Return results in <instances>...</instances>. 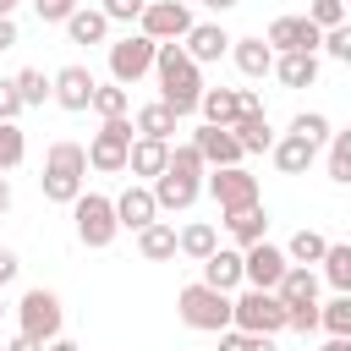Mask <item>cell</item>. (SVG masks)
I'll list each match as a JSON object with an SVG mask.
<instances>
[{
    "mask_svg": "<svg viewBox=\"0 0 351 351\" xmlns=\"http://www.w3.org/2000/svg\"><path fill=\"white\" fill-rule=\"evenodd\" d=\"M154 71H159V104L176 110V121L192 115L197 99H203V77H197V66L181 55V44H159V49H154Z\"/></svg>",
    "mask_w": 351,
    "mask_h": 351,
    "instance_id": "obj_1",
    "label": "cell"
},
{
    "mask_svg": "<svg viewBox=\"0 0 351 351\" xmlns=\"http://www.w3.org/2000/svg\"><path fill=\"white\" fill-rule=\"evenodd\" d=\"M82 181H88V154H82V143H49L44 176H38L44 197H49V203H77V197H82Z\"/></svg>",
    "mask_w": 351,
    "mask_h": 351,
    "instance_id": "obj_2",
    "label": "cell"
},
{
    "mask_svg": "<svg viewBox=\"0 0 351 351\" xmlns=\"http://www.w3.org/2000/svg\"><path fill=\"white\" fill-rule=\"evenodd\" d=\"M176 313H181V324H186V329H203V335H219V329H230V296H225V291H208L203 280L181 285V296H176Z\"/></svg>",
    "mask_w": 351,
    "mask_h": 351,
    "instance_id": "obj_3",
    "label": "cell"
},
{
    "mask_svg": "<svg viewBox=\"0 0 351 351\" xmlns=\"http://www.w3.org/2000/svg\"><path fill=\"white\" fill-rule=\"evenodd\" d=\"M230 329H241V335H280L285 329V307H280V296L274 291H241V296H230Z\"/></svg>",
    "mask_w": 351,
    "mask_h": 351,
    "instance_id": "obj_4",
    "label": "cell"
},
{
    "mask_svg": "<svg viewBox=\"0 0 351 351\" xmlns=\"http://www.w3.org/2000/svg\"><path fill=\"white\" fill-rule=\"evenodd\" d=\"M60 318H66V313H60V296H55V291H44V285L22 291V302H16V335L49 346V340L60 335Z\"/></svg>",
    "mask_w": 351,
    "mask_h": 351,
    "instance_id": "obj_5",
    "label": "cell"
},
{
    "mask_svg": "<svg viewBox=\"0 0 351 351\" xmlns=\"http://www.w3.org/2000/svg\"><path fill=\"white\" fill-rule=\"evenodd\" d=\"M71 219H77V241H82V247H93V252H99V247H110V241H115V230H121V225H115V203H110V197H99V192H82V197L71 203Z\"/></svg>",
    "mask_w": 351,
    "mask_h": 351,
    "instance_id": "obj_6",
    "label": "cell"
},
{
    "mask_svg": "<svg viewBox=\"0 0 351 351\" xmlns=\"http://www.w3.org/2000/svg\"><path fill=\"white\" fill-rule=\"evenodd\" d=\"M203 192L219 203V214H236V208H252L258 203V176L247 165H225V170H208Z\"/></svg>",
    "mask_w": 351,
    "mask_h": 351,
    "instance_id": "obj_7",
    "label": "cell"
},
{
    "mask_svg": "<svg viewBox=\"0 0 351 351\" xmlns=\"http://www.w3.org/2000/svg\"><path fill=\"white\" fill-rule=\"evenodd\" d=\"M154 38H143V33H126V38H115L110 44V77H115V88H132L137 77H148L154 71Z\"/></svg>",
    "mask_w": 351,
    "mask_h": 351,
    "instance_id": "obj_8",
    "label": "cell"
},
{
    "mask_svg": "<svg viewBox=\"0 0 351 351\" xmlns=\"http://www.w3.org/2000/svg\"><path fill=\"white\" fill-rule=\"evenodd\" d=\"M126 148H132V121L121 115V121H104L82 154H88V170H104V176H115V170H126Z\"/></svg>",
    "mask_w": 351,
    "mask_h": 351,
    "instance_id": "obj_9",
    "label": "cell"
},
{
    "mask_svg": "<svg viewBox=\"0 0 351 351\" xmlns=\"http://www.w3.org/2000/svg\"><path fill=\"white\" fill-rule=\"evenodd\" d=\"M186 27H192V11L181 0H148L137 16V33L154 44H176V38H186Z\"/></svg>",
    "mask_w": 351,
    "mask_h": 351,
    "instance_id": "obj_10",
    "label": "cell"
},
{
    "mask_svg": "<svg viewBox=\"0 0 351 351\" xmlns=\"http://www.w3.org/2000/svg\"><path fill=\"white\" fill-rule=\"evenodd\" d=\"M318 27L307 22V16H274L269 22V33H263V44L274 49V55H318Z\"/></svg>",
    "mask_w": 351,
    "mask_h": 351,
    "instance_id": "obj_11",
    "label": "cell"
},
{
    "mask_svg": "<svg viewBox=\"0 0 351 351\" xmlns=\"http://www.w3.org/2000/svg\"><path fill=\"white\" fill-rule=\"evenodd\" d=\"M285 269H291V263H285V252H280V247H269V241L241 247V285H252V291H274Z\"/></svg>",
    "mask_w": 351,
    "mask_h": 351,
    "instance_id": "obj_12",
    "label": "cell"
},
{
    "mask_svg": "<svg viewBox=\"0 0 351 351\" xmlns=\"http://www.w3.org/2000/svg\"><path fill=\"white\" fill-rule=\"evenodd\" d=\"M93 71L88 66H60L55 77H49V99L60 104V110H88L93 104Z\"/></svg>",
    "mask_w": 351,
    "mask_h": 351,
    "instance_id": "obj_13",
    "label": "cell"
},
{
    "mask_svg": "<svg viewBox=\"0 0 351 351\" xmlns=\"http://www.w3.org/2000/svg\"><path fill=\"white\" fill-rule=\"evenodd\" d=\"M192 148H197L203 170H225V165H241V159H247L225 126H197V132H192Z\"/></svg>",
    "mask_w": 351,
    "mask_h": 351,
    "instance_id": "obj_14",
    "label": "cell"
},
{
    "mask_svg": "<svg viewBox=\"0 0 351 351\" xmlns=\"http://www.w3.org/2000/svg\"><path fill=\"white\" fill-rule=\"evenodd\" d=\"M115 203V225L121 230H143V225H154L159 219V203H154V192L143 186V181H132L121 197H110Z\"/></svg>",
    "mask_w": 351,
    "mask_h": 351,
    "instance_id": "obj_15",
    "label": "cell"
},
{
    "mask_svg": "<svg viewBox=\"0 0 351 351\" xmlns=\"http://www.w3.org/2000/svg\"><path fill=\"white\" fill-rule=\"evenodd\" d=\"M230 49V33L219 27V22H192L186 27V44H181V55L192 60V66H203V60H219Z\"/></svg>",
    "mask_w": 351,
    "mask_h": 351,
    "instance_id": "obj_16",
    "label": "cell"
},
{
    "mask_svg": "<svg viewBox=\"0 0 351 351\" xmlns=\"http://www.w3.org/2000/svg\"><path fill=\"white\" fill-rule=\"evenodd\" d=\"M225 132L236 137V148H241V154H269V148H274V132H269V115H263V110L236 115Z\"/></svg>",
    "mask_w": 351,
    "mask_h": 351,
    "instance_id": "obj_17",
    "label": "cell"
},
{
    "mask_svg": "<svg viewBox=\"0 0 351 351\" xmlns=\"http://www.w3.org/2000/svg\"><path fill=\"white\" fill-rule=\"evenodd\" d=\"M148 192H154L159 208H192V203L203 197V181H186V176H176V170H159Z\"/></svg>",
    "mask_w": 351,
    "mask_h": 351,
    "instance_id": "obj_18",
    "label": "cell"
},
{
    "mask_svg": "<svg viewBox=\"0 0 351 351\" xmlns=\"http://www.w3.org/2000/svg\"><path fill=\"white\" fill-rule=\"evenodd\" d=\"M274 296H280V307H318V274L302 269V263H291V269L280 274Z\"/></svg>",
    "mask_w": 351,
    "mask_h": 351,
    "instance_id": "obj_19",
    "label": "cell"
},
{
    "mask_svg": "<svg viewBox=\"0 0 351 351\" xmlns=\"http://www.w3.org/2000/svg\"><path fill=\"white\" fill-rule=\"evenodd\" d=\"M203 285L230 296V291L241 285V252H230V247H214V252L203 258Z\"/></svg>",
    "mask_w": 351,
    "mask_h": 351,
    "instance_id": "obj_20",
    "label": "cell"
},
{
    "mask_svg": "<svg viewBox=\"0 0 351 351\" xmlns=\"http://www.w3.org/2000/svg\"><path fill=\"white\" fill-rule=\"evenodd\" d=\"M230 60L241 77H269L274 71V49L263 38H230Z\"/></svg>",
    "mask_w": 351,
    "mask_h": 351,
    "instance_id": "obj_21",
    "label": "cell"
},
{
    "mask_svg": "<svg viewBox=\"0 0 351 351\" xmlns=\"http://www.w3.org/2000/svg\"><path fill=\"white\" fill-rule=\"evenodd\" d=\"M197 115H203V126H230V121L241 115V93H236V88H203Z\"/></svg>",
    "mask_w": 351,
    "mask_h": 351,
    "instance_id": "obj_22",
    "label": "cell"
},
{
    "mask_svg": "<svg viewBox=\"0 0 351 351\" xmlns=\"http://www.w3.org/2000/svg\"><path fill=\"white\" fill-rule=\"evenodd\" d=\"M269 154H274V170H280V176H302V170L318 159V148H313L307 137H291V132H285V137H274V148H269Z\"/></svg>",
    "mask_w": 351,
    "mask_h": 351,
    "instance_id": "obj_23",
    "label": "cell"
},
{
    "mask_svg": "<svg viewBox=\"0 0 351 351\" xmlns=\"http://www.w3.org/2000/svg\"><path fill=\"white\" fill-rule=\"evenodd\" d=\"M165 159H170V143H154V137H132V148H126V170L148 176V181L165 170Z\"/></svg>",
    "mask_w": 351,
    "mask_h": 351,
    "instance_id": "obj_24",
    "label": "cell"
},
{
    "mask_svg": "<svg viewBox=\"0 0 351 351\" xmlns=\"http://www.w3.org/2000/svg\"><path fill=\"white\" fill-rule=\"evenodd\" d=\"M225 230H230L241 247H252V241H263V236H269V208H263V203L236 208V214H225Z\"/></svg>",
    "mask_w": 351,
    "mask_h": 351,
    "instance_id": "obj_25",
    "label": "cell"
},
{
    "mask_svg": "<svg viewBox=\"0 0 351 351\" xmlns=\"http://www.w3.org/2000/svg\"><path fill=\"white\" fill-rule=\"evenodd\" d=\"M60 27H66V38H71V44H104V33H110L104 11H88V5H77Z\"/></svg>",
    "mask_w": 351,
    "mask_h": 351,
    "instance_id": "obj_26",
    "label": "cell"
},
{
    "mask_svg": "<svg viewBox=\"0 0 351 351\" xmlns=\"http://www.w3.org/2000/svg\"><path fill=\"white\" fill-rule=\"evenodd\" d=\"M137 252H143L148 263H165V258H176V225H165V219L143 225V230H137Z\"/></svg>",
    "mask_w": 351,
    "mask_h": 351,
    "instance_id": "obj_27",
    "label": "cell"
},
{
    "mask_svg": "<svg viewBox=\"0 0 351 351\" xmlns=\"http://www.w3.org/2000/svg\"><path fill=\"white\" fill-rule=\"evenodd\" d=\"M214 247H219V230H214V225H203V219H192L186 230H176V252H181V258H192V263H203Z\"/></svg>",
    "mask_w": 351,
    "mask_h": 351,
    "instance_id": "obj_28",
    "label": "cell"
},
{
    "mask_svg": "<svg viewBox=\"0 0 351 351\" xmlns=\"http://www.w3.org/2000/svg\"><path fill=\"white\" fill-rule=\"evenodd\" d=\"M274 77L285 88H313L318 82V55H274Z\"/></svg>",
    "mask_w": 351,
    "mask_h": 351,
    "instance_id": "obj_29",
    "label": "cell"
},
{
    "mask_svg": "<svg viewBox=\"0 0 351 351\" xmlns=\"http://www.w3.org/2000/svg\"><path fill=\"white\" fill-rule=\"evenodd\" d=\"M132 132H137V137H154V143H170V132H176V110H165V104H143L137 121H132Z\"/></svg>",
    "mask_w": 351,
    "mask_h": 351,
    "instance_id": "obj_30",
    "label": "cell"
},
{
    "mask_svg": "<svg viewBox=\"0 0 351 351\" xmlns=\"http://www.w3.org/2000/svg\"><path fill=\"white\" fill-rule=\"evenodd\" d=\"M318 263H324V280H329L340 296H351V247H346V241H329Z\"/></svg>",
    "mask_w": 351,
    "mask_h": 351,
    "instance_id": "obj_31",
    "label": "cell"
},
{
    "mask_svg": "<svg viewBox=\"0 0 351 351\" xmlns=\"http://www.w3.org/2000/svg\"><path fill=\"white\" fill-rule=\"evenodd\" d=\"M324 247H329V241H324L318 230H296V236H291V247H280V252H285V263H302V269H307V263H318V258H324Z\"/></svg>",
    "mask_w": 351,
    "mask_h": 351,
    "instance_id": "obj_32",
    "label": "cell"
},
{
    "mask_svg": "<svg viewBox=\"0 0 351 351\" xmlns=\"http://www.w3.org/2000/svg\"><path fill=\"white\" fill-rule=\"evenodd\" d=\"M318 324L329 329V340H351V296H335L318 307Z\"/></svg>",
    "mask_w": 351,
    "mask_h": 351,
    "instance_id": "obj_33",
    "label": "cell"
},
{
    "mask_svg": "<svg viewBox=\"0 0 351 351\" xmlns=\"http://www.w3.org/2000/svg\"><path fill=\"white\" fill-rule=\"evenodd\" d=\"M22 159H27V137H22V126H16V121H0V176L16 170Z\"/></svg>",
    "mask_w": 351,
    "mask_h": 351,
    "instance_id": "obj_34",
    "label": "cell"
},
{
    "mask_svg": "<svg viewBox=\"0 0 351 351\" xmlns=\"http://www.w3.org/2000/svg\"><path fill=\"white\" fill-rule=\"evenodd\" d=\"M11 82H16V99H22V110H33V104H44V99H49V77H44L38 66H27V71H16Z\"/></svg>",
    "mask_w": 351,
    "mask_h": 351,
    "instance_id": "obj_35",
    "label": "cell"
},
{
    "mask_svg": "<svg viewBox=\"0 0 351 351\" xmlns=\"http://www.w3.org/2000/svg\"><path fill=\"white\" fill-rule=\"evenodd\" d=\"M329 181H351V132H329Z\"/></svg>",
    "mask_w": 351,
    "mask_h": 351,
    "instance_id": "obj_36",
    "label": "cell"
},
{
    "mask_svg": "<svg viewBox=\"0 0 351 351\" xmlns=\"http://www.w3.org/2000/svg\"><path fill=\"white\" fill-rule=\"evenodd\" d=\"M291 137H307L313 148H318V143H329V115H318V110L291 115Z\"/></svg>",
    "mask_w": 351,
    "mask_h": 351,
    "instance_id": "obj_37",
    "label": "cell"
},
{
    "mask_svg": "<svg viewBox=\"0 0 351 351\" xmlns=\"http://www.w3.org/2000/svg\"><path fill=\"white\" fill-rule=\"evenodd\" d=\"M88 110H99L104 121H121V115H126V88H115V82H110V88H93V104H88Z\"/></svg>",
    "mask_w": 351,
    "mask_h": 351,
    "instance_id": "obj_38",
    "label": "cell"
},
{
    "mask_svg": "<svg viewBox=\"0 0 351 351\" xmlns=\"http://www.w3.org/2000/svg\"><path fill=\"white\" fill-rule=\"evenodd\" d=\"M307 22H313L318 33H329V27H340V22H346V0H313V11H307Z\"/></svg>",
    "mask_w": 351,
    "mask_h": 351,
    "instance_id": "obj_39",
    "label": "cell"
},
{
    "mask_svg": "<svg viewBox=\"0 0 351 351\" xmlns=\"http://www.w3.org/2000/svg\"><path fill=\"white\" fill-rule=\"evenodd\" d=\"M219 351H274L269 335H241V329H219Z\"/></svg>",
    "mask_w": 351,
    "mask_h": 351,
    "instance_id": "obj_40",
    "label": "cell"
},
{
    "mask_svg": "<svg viewBox=\"0 0 351 351\" xmlns=\"http://www.w3.org/2000/svg\"><path fill=\"white\" fill-rule=\"evenodd\" d=\"M318 49H329V60H351V27H346V22L329 27V33L318 38Z\"/></svg>",
    "mask_w": 351,
    "mask_h": 351,
    "instance_id": "obj_41",
    "label": "cell"
},
{
    "mask_svg": "<svg viewBox=\"0 0 351 351\" xmlns=\"http://www.w3.org/2000/svg\"><path fill=\"white\" fill-rule=\"evenodd\" d=\"M143 5H148V0H104L99 11H104V22H137Z\"/></svg>",
    "mask_w": 351,
    "mask_h": 351,
    "instance_id": "obj_42",
    "label": "cell"
},
{
    "mask_svg": "<svg viewBox=\"0 0 351 351\" xmlns=\"http://www.w3.org/2000/svg\"><path fill=\"white\" fill-rule=\"evenodd\" d=\"M82 0H33V11H38V22H66L71 11H77Z\"/></svg>",
    "mask_w": 351,
    "mask_h": 351,
    "instance_id": "obj_43",
    "label": "cell"
},
{
    "mask_svg": "<svg viewBox=\"0 0 351 351\" xmlns=\"http://www.w3.org/2000/svg\"><path fill=\"white\" fill-rule=\"evenodd\" d=\"M285 329L313 335V329H318V307H285Z\"/></svg>",
    "mask_w": 351,
    "mask_h": 351,
    "instance_id": "obj_44",
    "label": "cell"
},
{
    "mask_svg": "<svg viewBox=\"0 0 351 351\" xmlns=\"http://www.w3.org/2000/svg\"><path fill=\"white\" fill-rule=\"evenodd\" d=\"M22 115V99H16V82L0 77V121H16Z\"/></svg>",
    "mask_w": 351,
    "mask_h": 351,
    "instance_id": "obj_45",
    "label": "cell"
},
{
    "mask_svg": "<svg viewBox=\"0 0 351 351\" xmlns=\"http://www.w3.org/2000/svg\"><path fill=\"white\" fill-rule=\"evenodd\" d=\"M16 269H22V263H16V252H11V247H0V285H11V280H16Z\"/></svg>",
    "mask_w": 351,
    "mask_h": 351,
    "instance_id": "obj_46",
    "label": "cell"
},
{
    "mask_svg": "<svg viewBox=\"0 0 351 351\" xmlns=\"http://www.w3.org/2000/svg\"><path fill=\"white\" fill-rule=\"evenodd\" d=\"M16 44V16H0V49Z\"/></svg>",
    "mask_w": 351,
    "mask_h": 351,
    "instance_id": "obj_47",
    "label": "cell"
},
{
    "mask_svg": "<svg viewBox=\"0 0 351 351\" xmlns=\"http://www.w3.org/2000/svg\"><path fill=\"white\" fill-rule=\"evenodd\" d=\"M0 351H44V346H38V340H27V335H11Z\"/></svg>",
    "mask_w": 351,
    "mask_h": 351,
    "instance_id": "obj_48",
    "label": "cell"
},
{
    "mask_svg": "<svg viewBox=\"0 0 351 351\" xmlns=\"http://www.w3.org/2000/svg\"><path fill=\"white\" fill-rule=\"evenodd\" d=\"M44 351H82V346H77V340H66V335H55V340H49Z\"/></svg>",
    "mask_w": 351,
    "mask_h": 351,
    "instance_id": "obj_49",
    "label": "cell"
},
{
    "mask_svg": "<svg viewBox=\"0 0 351 351\" xmlns=\"http://www.w3.org/2000/svg\"><path fill=\"white\" fill-rule=\"evenodd\" d=\"M5 208H11V181L0 176V214H5Z\"/></svg>",
    "mask_w": 351,
    "mask_h": 351,
    "instance_id": "obj_50",
    "label": "cell"
},
{
    "mask_svg": "<svg viewBox=\"0 0 351 351\" xmlns=\"http://www.w3.org/2000/svg\"><path fill=\"white\" fill-rule=\"evenodd\" d=\"M318 351H351V340H324Z\"/></svg>",
    "mask_w": 351,
    "mask_h": 351,
    "instance_id": "obj_51",
    "label": "cell"
},
{
    "mask_svg": "<svg viewBox=\"0 0 351 351\" xmlns=\"http://www.w3.org/2000/svg\"><path fill=\"white\" fill-rule=\"evenodd\" d=\"M208 11H230V5H241V0H203Z\"/></svg>",
    "mask_w": 351,
    "mask_h": 351,
    "instance_id": "obj_52",
    "label": "cell"
},
{
    "mask_svg": "<svg viewBox=\"0 0 351 351\" xmlns=\"http://www.w3.org/2000/svg\"><path fill=\"white\" fill-rule=\"evenodd\" d=\"M11 11H16V0H0V16H11Z\"/></svg>",
    "mask_w": 351,
    "mask_h": 351,
    "instance_id": "obj_53",
    "label": "cell"
},
{
    "mask_svg": "<svg viewBox=\"0 0 351 351\" xmlns=\"http://www.w3.org/2000/svg\"><path fill=\"white\" fill-rule=\"evenodd\" d=\"M0 313H5V302H0Z\"/></svg>",
    "mask_w": 351,
    "mask_h": 351,
    "instance_id": "obj_54",
    "label": "cell"
}]
</instances>
